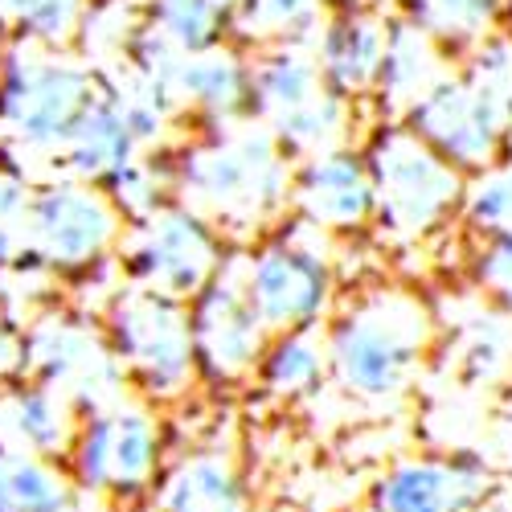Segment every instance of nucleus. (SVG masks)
I'll use <instances>...</instances> for the list:
<instances>
[{
    "instance_id": "f257e3e1",
    "label": "nucleus",
    "mask_w": 512,
    "mask_h": 512,
    "mask_svg": "<svg viewBox=\"0 0 512 512\" xmlns=\"http://www.w3.org/2000/svg\"><path fill=\"white\" fill-rule=\"evenodd\" d=\"M295 160L259 119L218 127V136L189 148L177 164V185L189 209L234 230H254L291 209Z\"/></svg>"
},
{
    "instance_id": "f03ea898",
    "label": "nucleus",
    "mask_w": 512,
    "mask_h": 512,
    "mask_svg": "<svg viewBox=\"0 0 512 512\" xmlns=\"http://www.w3.org/2000/svg\"><path fill=\"white\" fill-rule=\"evenodd\" d=\"M361 156L373 181V226L390 242H422L459 213L467 177L406 123L381 119Z\"/></svg>"
},
{
    "instance_id": "7ed1b4c3",
    "label": "nucleus",
    "mask_w": 512,
    "mask_h": 512,
    "mask_svg": "<svg viewBox=\"0 0 512 512\" xmlns=\"http://www.w3.org/2000/svg\"><path fill=\"white\" fill-rule=\"evenodd\" d=\"M357 107L324 82L312 46H271L250 58V115L271 127L291 160L345 148Z\"/></svg>"
},
{
    "instance_id": "20e7f679",
    "label": "nucleus",
    "mask_w": 512,
    "mask_h": 512,
    "mask_svg": "<svg viewBox=\"0 0 512 512\" xmlns=\"http://www.w3.org/2000/svg\"><path fill=\"white\" fill-rule=\"evenodd\" d=\"M426 312L402 291H377L357 300L324 340L328 373L365 402L398 398L422 357Z\"/></svg>"
},
{
    "instance_id": "39448f33",
    "label": "nucleus",
    "mask_w": 512,
    "mask_h": 512,
    "mask_svg": "<svg viewBox=\"0 0 512 512\" xmlns=\"http://www.w3.org/2000/svg\"><path fill=\"white\" fill-rule=\"evenodd\" d=\"M328 234L295 218L263 246L242 254V291L267 332L316 328L336 300V267Z\"/></svg>"
},
{
    "instance_id": "423d86ee",
    "label": "nucleus",
    "mask_w": 512,
    "mask_h": 512,
    "mask_svg": "<svg viewBox=\"0 0 512 512\" xmlns=\"http://www.w3.org/2000/svg\"><path fill=\"white\" fill-rule=\"evenodd\" d=\"M398 123H406L426 148H435L463 177H476L504 160L512 144V119L463 70L443 74L431 91L406 107Z\"/></svg>"
},
{
    "instance_id": "0eeeda50",
    "label": "nucleus",
    "mask_w": 512,
    "mask_h": 512,
    "mask_svg": "<svg viewBox=\"0 0 512 512\" xmlns=\"http://www.w3.org/2000/svg\"><path fill=\"white\" fill-rule=\"evenodd\" d=\"M70 484L91 496L132 500L148 492L160 467V422L140 406L87 414L66 451Z\"/></svg>"
},
{
    "instance_id": "6e6552de",
    "label": "nucleus",
    "mask_w": 512,
    "mask_h": 512,
    "mask_svg": "<svg viewBox=\"0 0 512 512\" xmlns=\"http://www.w3.org/2000/svg\"><path fill=\"white\" fill-rule=\"evenodd\" d=\"M111 353L152 398H177L197 377L189 308L160 291H127L111 312Z\"/></svg>"
},
{
    "instance_id": "1a4fd4ad",
    "label": "nucleus",
    "mask_w": 512,
    "mask_h": 512,
    "mask_svg": "<svg viewBox=\"0 0 512 512\" xmlns=\"http://www.w3.org/2000/svg\"><path fill=\"white\" fill-rule=\"evenodd\" d=\"M222 259L226 246L218 230L205 213L189 205H160L156 213H148L132 246H127V271L140 279V287L181 304H189L218 275Z\"/></svg>"
},
{
    "instance_id": "9d476101",
    "label": "nucleus",
    "mask_w": 512,
    "mask_h": 512,
    "mask_svg": "<svg viewBox=\"0 0 512 512\" xmlns=\"http://www.w3.org/2000/svg\"><path fill=\"white\" fill-rule=\"evenodd\" d=\"M185 308H189L193 361L205 381L230 386V381H242L259 369V357H263V345L271 332L254 316L246 291H242V254L222 259L218 275H213Z\"/></svg>"
},
{
    "instance_id": "9b49d317",
    "label": "nucleus",
    "mask_w": 512,
    "mask_h": 512,
    "mask_svg": "<svg viewBox=\"0 0 512 512\" xmlns=\"http://www.w3.org/2000/svg\"><path fill=\"white\" fill-rule=\"evenodd\" d=\"M291 213L320 234H357L373 226V181L357 148H328L295 160Z\"/></svg>"
},
{
    "instance_id": "f8f14e48",
    "label": "nucleus",
    "mask_w": 512,
    "mask_h": 512,
    "mask_svg": "<svg viewBox=\"0 0 512 512\" xmlns=\"http://www.w3.org/2000/svg\"><path fill=\"white\" fill-rule=\"evenodd\" d=\"M386 17L377 9L340 5L328 13L324 29L312 41V58L324 82L349 103H369L377 87L381 54H386Z\"/></svg>"
},
{
    "instance_id": "ddd939ff",
    "label": "nucleus",
    "mask_w": 512,
    "mask_h": 512,
    "mask_svg": "<svg viewBox=\"0 0 512 512\" xmlns=\"http://www.w3.org/2000/svg\"><path fill=\"white\" fill-rule=\"evenodd\" d=\"M484 459L451 455V459H410L377 484L373 512H463L484 492Z\"/></svg>"
},
{
    "instance_id": "4468645a",
    "label": "nucleus",
    "mask_w": 512,
    "mask_h": 512,
    "mask_svg": "<svg viewBox=\"0 0 512 512\" xmlns=\"http://www.w3.org/2000/svg\"><path fill=\"white\" fill-rule=\"evenodd\" d=\"M0 99H5L0 111L17 119V127L29 140H46V144L66 140L82 111L95 103L91 78L74 66H54V62L29 66L25 78H17Z\"/></svg>"
},
{
    "instance_id": "2eb2a0df",
    "label": "nucleus",
    "mask_w": 512,
    "mask_h": 512,
    "mask_svg": "<svg viewBox=\"0 0 512 512\" xmlns=\"http://www.w3.org/2000/svg\"><path fill=\"white\" fill-rule=\"evenodd\" d=\"M33 230L54 263L82 267L115 242V209L91 189H54L33 205Z\"/></svg>"
},
{
    "instance_id": "dca6fc26",
    "label": "nucleus",
    "mask_w": 512,
    "mask_h": 512,
    "mask_svg": "<svg viewBox=\"0 0 512 512\" xmlns=\"http://www.w3.org/2000/svg\"><path fill=\"white\" fill-rule=\"evenodd\" d=\"M173 103L201 111L218 127L250 119V54L230 41L181 54L173 74Z\"/></svg>"
},
{
    "instance_id": "f3484780",
    "label": "nucleus",
    "mask_w": 512,
    "mask_h": 512,
    "mask_svg": "<svg viewBox=\"0 0 512 512\" xmlns=\"http://www.w3.org/2000/svg\"><path fill=\"white\" fill-rule=\"evenodd\" d=\"M443 74H451V54L431 33H422L414 21H406L402 13H390L386 17V54H381L377 87H373V103H377L381 119H402L406 107L418 95L431 91Z\"/></svg>"
},
{
    "instance_id": "a211bd4d",
    "label": "nucleus",
    "mask_w": 512,
    "mask_h": 512,
    "mask_svg": "<svg viewBox=\"0 0 512 512\" xmlns=\"http://www.w3.org/2000/svg\"><path fill=\"white\" fill-rule=\"evenodd\" d=\"M78 431V414L66 394L50 386H25L13 394H0V447L58 459L70 451Z\"/></svg>"
},
{
    "instance_id": "6ab92c4d",
    "label": "nucleus",
    "mask_w": 512,
    "mask_h": 512,
    "mask_svg": "<svg viewBox=\"0 0 512 512\" xmlns=\"http://www.w3.org/2000/svg\"><path fill=\"white\" fill-rule=\"evenodd\" d=\"M332 9V0H238L230 9V37L250 50L312 46Z\"/></svg>"
},
{
    "instance_id": "aec40b11",
    "label": "nucleus",
    "mask_w": 512,
    "mask_h": 512,
    "mask_svg": "<svg viewBox=\"0 0 512 512\" xmlns=\"http://www.w3.org/2000/svg\"><path fill=\"white\" fill-rule=\"evenodd\" d=\"M394 13L414 21L422 33H431L455 58V54H467L488 33L508 25L512 0H398Z\"/></svg>"
},
{
    "instance_id": "412c9836",
    "label": "nucleus",
    "mask_w": 512,
    "mask_h": 512,
    "mask_svg": "<svg viewBox=\"0 0 512 512\" xmlns=\"http://www.w3.org/2000/svg\"><path fill=\"white\" fill-rule=\"evenodd\" d=\"M160 512H246L242 480L222 455H193L160 480Z\"/></svg>"
},
{
    "instance_id": "4be33fe9",
    "label": "nucleus",
    "mask_w": 512,
    "mask_h": 512,
    "mask_svg": "<svg viewBox=\"0 0 512 512\" xmlns=\"http://www.w3.org/2000/svg\"><path fill=\"white\" fill-rule=\"evenodd\" d=\"M254 373H259V381L279 398H308L328 377V349L316 336V328L271 332Z\"/></svg>"
},
{
    "instance_id": "5701e85b",
    "label": "nucleus",
    "mask_w": 512,
    "mask_h": 512,
    "mask_svg": "<svg viewBox=\"0 0 512 512\" xmlns=\"http://www.w3.org/2000/svg\"><path fill=\"white\" fill-rule=\"evenodd\" d=\"M74 484L54 459L0 447V512H70Z\"/></svg>"
},
{
    "instance_id": "b1692460",
    "label": "nucleus",
    "mask_w": 512,
    "mask_h": 512,
    "mask_svg": "<svg viewBox=\"0 0 512 512\" xmlns=\"http://www.w3.org/2000/svg\"><path fill=\"white\" fill-rule=\"evenodd\" d=\"M66 140H70V164L82 177H111L136 152V140L127 132V119L115 99H95Z\"/></svg>"
},
{
    "instance_id": "393cba45",
    "label": "nucleus",
    "mask_w": 512,
    "mask_h": 512,
    "mask_svg": "<svg viewBox=\"0 0 512 512\" xmlns=\"http://www.w3.org/2000/svg\"><path fill=\"white\" fill-rule=\"evenodd\" d=\"M148 25L181 54L209 50L230 37V13L213 0H148Z\"/></svg>"
},
{
    "instance_id": "a878e982",
    "label": "nucleus",
    "mask_w": 512,
    "mask_h": 512,
    "mask_svg": "<svg viewBox=\"0 0 512 512\" xmlns=\"http://www.w3.org/2000/svg\"><path fill=\"white\" fill-rule=\"evenodd\" d=\"M459 218L467 222V230L476 238L512 234V156L496 160L492 168H484L476 177H467Z\"/></svg>"
},
{
    "instance_id": "bb28decb",
    "label": "nucleus",
    "mask_w": 512,
    "mask_h": 512,
    "mask_svg": "<svg viewBox=\"0 0 512 512\" xmlns=\"http://www.w3.org/2000/svg\"><path fill=\"white\" fill-rule=\"evenodd\" d=\"M463 74L512 119V29H496L463 54Z\"/></svg>"
},
{
    "instance_id": "cd10ccee",
    "label": "nucleus",
    "mask_w": 512,
    "mask_h": 512,
    "mask_svg": "<svg viewBox=\"0 0 512 512\" xmlns=\"http://www.w3.org/2000/svg\"><path fill=\"white\" fill-rule=\"evenodd\" d=\"M472 279L484 287V295L512 316V234L480 238L472 250Z\"/></svg>"
},
{
    "instance_id": "c85d7f7f",
    "label": "nucleus",
    "mask_w": 512,
    "mask_h": 512,
    "mask_svg": "<svg viewBox=\"0 0 512 512\" xmlns=\"http://www.w3.org/2000/svg\"><path fill=\"white\" fill-rule=\"evenodd\" d=\"M111 181V193H115V205L123 213H132V218H148V213L160 209V185H156V173L136 160H127L123 168H115V173L107 177Z\"/></svg>"
},
{
    "instance_id": "c756f323",
    "label": "nucleus",
    "mask_w": 512,
    "mask_h": 512,
    "mask_svg": "<svg viewBox=\"0 0 512 512\" xmlns=\"http://www.w3.org/2000/svg\"><path fill=\"white\" fill-rule=\"evenodd\" d=\"M9 9L37 37H66L82 13V0H9Z\"/></svg>"
},
{
    "instance_id": "7c9ffc66",
    "label": "nucleus",
    "mask_w": 512,
    "mask_h": 512,
    "mask_svg": "<svg viewBox=\"0 0 512 512\" xmlns=\"http://www.w3.org/2000/svg\"><path fill=\"white\" fill-rule=\"evenodd\" d=\"M340 5H361V9H377V13H394L398 0H336V9Z\"/></svg>"
},
{
    "instance_id": "2f4dec72",
    "label": "nucleus",
    "mask_w": 512,
    "mask_h": 512,
    "mask_svg": "<svg viewBox=\"0 0 512 512\" xmlns=\"http://www.w3.org/2000/svg\"><path fill=\"white\" fill-rule=\"evenodd\" d=\"M70 512H119L115 504H82V508H70Z\"/></svg>"
},
{
    "instance_id": "473e14b6",
    "label": "nucleus",
    "mask_w": 512,
    "mask_h": 512,
    "mask_svg": "<svg viewBox=\"0 0 512 512\" xmlns=\"http://www.w3.org/2000/svg\"><path fill=\"white\" fill-rule=\"evenodd\" d=\"M213 5H218V9H226V13H230V9L238 5V0H213Z\"/></svg>"
},
{
    "instance_id": "72a5a7b5",
    "label": "nucleus",
    "mask_w": 512,
    "mask_h": 512,
    "mask_svg": "<svg viewBox=\"0 0 512 512\" xmlns=\"http://www.w3.org/2000/svg\"><path fill=\"white\" fill-rule=\"evenodd\" d=\"M332 5H336V0H332Z\"/></svg>"
}]
</instances>
